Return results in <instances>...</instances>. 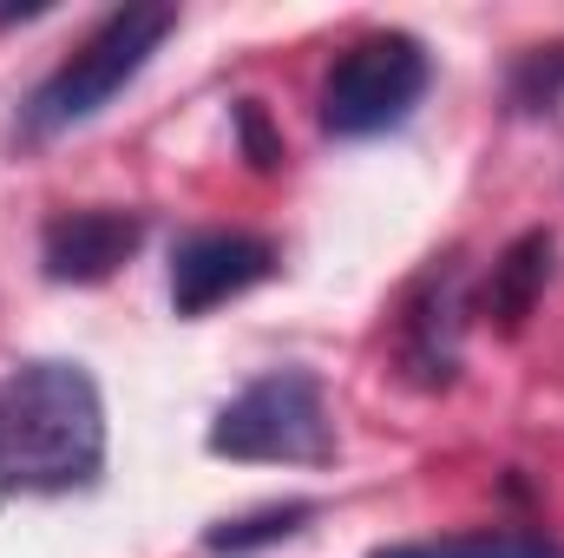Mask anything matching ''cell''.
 Wrapping results in <instances>:
<instances>
[{"instance_id":"5b68a950","label":"cell","mask_w":564,"mask_h":558,"mask_svg":"<svg viewBox=\"0 0 564 558\" xmlns=\"http://www.w3.org/2000/svg\"><path fill=\"white\" fill-rule=\"evenodd\" d=\"M270 277H276V244H263L250 230H197L171 250V309L210 315Z\"/></svg>"},{"instance_id":"8fae6325","label":"cell","mask_w":564,"mask_h":558,"mask_svg":"<svg viewBox=\"0 0 564 558\" xmlns=\"http://www.w3.org/2000/svg\"><path fill=\"white\" fill-rule=\"evenodd\" d=\"M237 126H243V144H250V164H257V171H276L282 144L270 139V126H263V106H257V99H243V106H237Z\"/></svg>"},{"instance_id":"277c9868","label":"cell","mask_w":564,"mask_h":558,"mask_svg":"<svg viewBox=\"0 0 564 558\" xmlns=\"http://www.w3.org/2000/svg\"><path fill=\"white\" fill-rule=\"evenodd\" d=\"M426 79H433V60L414 33L355 40L322 79V132L328 139H375V132L401 126L421 106Z\"/></svg>"},{"instance_id":"8992f818","label":"cell","mask_w":564,"mask_h":558,"mask_svg":"<svg viewBox=\"0 0 564 558\" xmlns=\"http://www.w3.org/2000/svg\"><path fill=\"white\" fill-rule=\"evenodd\" d=\"M139 244H144L139 211H112V204L59 211L40 230V270L53 282H106L139 257Z\"/></svg>"},{"instance_id":"30bf717a","label":"cell","mask_w":564,"mask_h":558,"mask_svg":"<svg viewBox=\"0 0 564 558\" xmlns=\"http://www.w3.org/2000/svg\"><path fill=\"white\" fill-rule=\"evenodd\" d=\"M315 519V500H276V506H257V513H243V519H224V526H210V552H257V546H276V539H295L302 526Z\"/></svg>"},{"instance_id":"3957f363","label":"cell","mask_w":564,"mask_h":558,"mask_svg":"<svg viewBox=\"0 0 564 558\" xmlns=\"http://www.w3.org/2000/svg\"><path fill=\"white\" fill-rule=\"evenodd\" d=\"M210 453L243 466H328L335 415L308 368H270L210 420Z\"/></svg>"},{"instance_id":"7a4b0ae2","label":"cell","mask_w":564,"mask_h":558,"mask_svg":"<svg viewBox=\"0 0 564 558\" xmlns=\"http://www.w3.org/2000/svg\"><path fill=\"white\" fill-rule=\"evenodd\" d=\"M177 33V7H112L20 106V139H59L86 119H99Z\"/></svg>"},{"instance_id":"52a82bcc","label":"cell","mask_w":564,"mask_h":558,"mask_svg":"<svg viewBox=\"0 0 564 558\" xmlns=\"http://www.w3.org/2000/svg\"><path fill=\"white\" fill-rule=\"evenodd\" d=\"M459 329H466V296H459V270L446 257V264H433L414 282L408 315H401V355H408L414 382H426V388L453 382V368H459Z\"/></svg>"},{"instance_id":"6da1fadb","label":"cell","mask_w":564,"mask_h":558,"mask_svg":"<svg viewBox=\"0 0 564 558\" xmlns=\"http://www.w3.org/2000/svg\"><path fill=\"white\" fill-rule=\"evenodd\" d=\"M106 466V395L79 362H26L0 382V493H73Z\"/></svg>"},{"instance_id":"ba28073f","label":"cell","mask_w":564,"mask_h":558,"mask_svg":"<svg viewBox=\"0 0 564 558\" xmlns=\"http://www.w3.org/2000/svg\"><path fill=\"white\" fill-rule=\"evenodd\" d=\"M545 277H552V237H545V230H532V237H519V244L492 264V282H486V315H499L506 329H519V322L532 315V302H539Z\"/></svg>"},{"instance_id":"9c48e42d","label":"cell","mask_w":564,"mask_h":558,"mask_svg":"<svg viewBox=\"0 0 564 558\" xmlns=\"http://www.w3.org/2000/svg\"><path fill=\"white\" fill-rule=\"evenodd\" d=\"M368 558H564V546L545 533H446V539L381 546Z\"/></svg>"}]
</instances>
